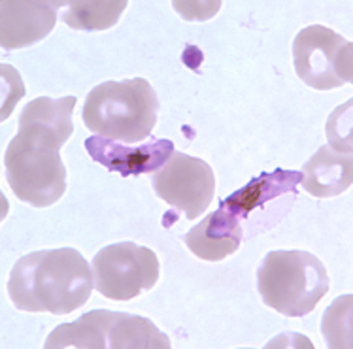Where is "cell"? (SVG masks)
Returning a JSON list of instances; mask_svg holds the SVG:
<instances>
[{"label": "cell", "mask_w": 353, "mask_h": 349, "mask_svg": "<svg viewBox=\"0 0 353 349\" xmlns=\"http://www.w3.org/2000/svg\"><path fill=\"white\" fill-rule=\"evenodd\" d=\"M76 96L30 101L19 117V132L4 153L14 195L37 208L55 204L66 191V168L59 155L74 131Z\"/></svg>", "instance_id": "cell-1"}, {"label": "cell", "mask_w": 353, "mask_h": 349, "mask_svg": "<svg viewBox=\"0 0 353 349\" xmlns=\"http://www.w3.org/2000/svg\"><path fill=\"white\" fill-rule=\"evenodd\" d=\"M94 277L83 255L74 248L43 249L15 262L8 293L21 312L70 313L85 304Z\"/></svg>", "instance_id": "cell-2"}, {"label": "cell", "mask_w": 353, "mask_h": 349, "mask_svg": "<svg viewBox=\"0 0 353 349\" xmlns=\"http://www.w3.org/2000/svg\"><path fill=\"white\" fill-rule=\"evenodd\" d=\"M157 108V95L144 78L104 81L87 95L81 119L99 136L134 144L152 134Z\"/></svg>", "instance_id": "cell-3"}, {"label": "cell", "mask_w": 353, "mask_h": 349, "mask_svg": "<svg viewBox=\"0 0 353 349\" xmlns=\"http://www.w3.org/2000/svg\"><path fill=\"white\" fill-rule=\"evenodd\" d=\"M257 287L268 308L288 317H303L321 302L331 279L323 262L308 251L276 249L261 262Z\"/></svg>", "instance_id": "cell-4"}, {"label": "cell", "mask_w": 353, "mask_h": 349, "mask_svg": "<svg viewBox=\"0 0 353 349\" xmlns=\"http://www.w3.org/2000/svg\"><path fill=\"white\" fill-rule=\"evenodd\" d=\"M293 57L296 76L308 87L329 91L352 83V42L323 25H312L296 34Z\"/></svg>", "instance_id": "cell-5"}, {"label": "cell", "mask_w": 353, "mask_h": 349, "mask_svg": "<svg viewBox=\"0 0 353 349\" xmlns=\"http://www.w3.org/2000/svg\"><path fill=\"white\" fill-rule=\"evenodd\" d=\"M94 289L112 300H132L159 282V259L150 248L119 242L101 249L93 259Z\"/></svg>", "instance_id": "cell-6"}, {"label": "cell", "mask_w": 353, "mask_h": 349, "mask_svg": "<svg viewBox=\"0 0 353 349\" xmlns=\"http://www.w3.org/2000/svg\"><path fill=\"white\" fill-rule=\"evenodd\" d=\"M153 189L166 204L185 211L188 219H196L214 200L216 178L208 162L174 151L170 159L155 170Z\"/></svg>", "instance_id": "cell-7"}, {"label": "cell", "mask_w": 353, "mask_h": 349, "mask_svg": "<svg viewBox=\"0 0 353 349\" xmlns=\"http://www.w3.org/2000/svg\"><path fill=\"white\" fill-rule=\"evenodd\" d=\"M83 146L94 162L123 178L155 172L174 153L172 142L161 138H150L142 146H121L116 140L94 134L83 142Z\"/></svg>", "instance_id": "cell-8"}, {"label": "cell", "mask_w": 353, "mask_h": 349, "mask_svg": "<svg viewBox=\"0 0 353 349\" xmlns=\"http://www.w3.org/2000/svg\"><path fill=\"white\" fill-rule=\"evenodd\" d=\"M65 2L2 0L0 44L4 50H21L50 34L57 21V8Z\"/></svg>", "instance_id": "cell-9"}, {"label": "cell", "mask_w": 353, "mask_h": 349, "mask_svg": "<svg viewBox=\"0 0 353 349\" xmlns=\"http://www.w3.org/2000/svg\"><path fill=\"white\" fill-rule=\"evenodd\" d=\"M185 244L202 261H223L240 248L242 226L234 213L219 208L185 234Z\"/></svg>", "instance_id": "cell-10"}, {"label": "cell", "mask_w": 353, "mask_h": 349, "mask_svg": "<svg viewBox=\"0 0 353 349\" xmlns=\"http://www.w3.org/2000/svg\"><path fill=\"white\" fill-rule=\"evenodd\" d=\"M303 185L312 197L332 198L346 193L353 183L352 153L323 146L303 168Z\"/></svg>", "instance_id": "cell-11"}, {"label": "cell", "mask_w": 353, "mask_h": 349, "mask_svg": "<svg viewBox=\"0 0 353 349\" xmlns=\"http://www.w3.org/2000/svg\"><path fill=\"white\" fill-rule=\"evenodd\" d=\"M303 182V174L295 170H274L272 174H261L245 187L221 200V208L240 218H248L252 211L285 193H296V185Z\"/></svg>", "instance_id": "cell-12"}, {"label": "cell", "mask_w": 353, "mask_h": 349, "mask_svg": "<svg viewBox=\"0 0 353 349\" xmlns=\"http://www.w3.org/2000/svg\"><path fill=\"white\" fill-rule=\"evenodd\" d=\"M106 346L108 349H170V340L145 317L108 310Z\"/></svg>", "instance_id": "cell-13"}, {"label": "cell", "mask_w": 353, "mask_h": 349, "mask_svg": "<svg viewBox=\"0 0 353 349\" xmlns=\"http://www.w3.org/2000/svg\"><path fill=\"white\" fill-rule=\"evenodd\" d=\"M63 21L76 30H106L114 27L123 10L127 8L125 0H76V2H65Z\"/></svg>", "instance_id": "cell-14"}, {"label": "cell", "mask_w": 353, "mask_h": 349, "mask_svg": "<svg viewBox=\"0 0 353 349\" xmlns=\"http://www.w3.org/2000/svg\"><path fill=\"white\" fill-rule=\"evenodd\" d=\"M321 330L329 348H352V295L340 297L325 312Z\"/></svg>", "instance_id": "cell-15"}]
</instances>
